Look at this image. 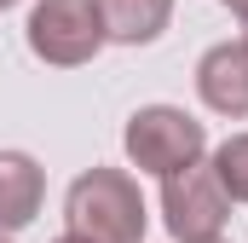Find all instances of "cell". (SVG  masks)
<instances>
[{
    "mask_svg": "<svg viewBox=\"0 0 248 243\" xmlns=\"http://www.w3.org/2000/svg\"><path fill=\"white\" fill-rule=\"evenodd\" d=\"M225 220H231V197L214 180L208 162H190V168L162 180V226H168V238L208 243V238H225Z\"/></svg>",
    "mask_w": 248,
    "mask_h": 243,
    "instance_id": "obj_4",
    "label": "cell"
},
{
    "mask_svg": "<svg viewBox=\"0 0 248 243\" xmlns=\"http://www.w3.org/2000/svg\"><path fill=\"white\" fill-rule=\"evenodd\" d=\"M23 35H29V52L52 69H81L110 47L98 0H35Z\"/></svg>",
    "mask_w": 248,
    "mask_h": 243,
    "instance_id": "obj_3",
    "label": "cell"
},
{
    "mask_svg": "<svg viewBox=\"0 0 248 243\" xmlns=\"http://www.w3.org/2000/svg\"><path fill=\"white\" fill-rule=\"evenodd\" d=\"M63 220L93 243H144L150 208L127 168H87L63 191Z\"/></svg>",
    "mask_w": 248,
    "mask_h": 243,
    "instance_id": "obj_1",
    "label": "cell"
},
{
    "mask_svg": "<svg viewBox=\"0 0 248 243\" xmlns=\"http://www.w3.org/2000/svg\"><path fill=\"white\" fill-rule=\"evenodd\" d=\"M208 243H225V238H208Z\"/></svg>",
    "mask_w": 248,
    "mask_h": 243,
    "instance_id": "obj_12",
    "label": "cell"
},
{
    "mask_svg": "<svg viewBox=\"0 0 248 243\" xmlns=\"http://www.w3.org/2000/svg\"><path fill=\"white\" fill-rule=\"evenodd\" d=\"M219 6H225L231 17H243V23H248V0H219Z\"/></svg>",
    "mask_w": 248,
    "mask_h": 243,
    "instance_id": "obj_9",
    "label": "cell"
},
{
    "mask_svg": "<svg viewBox=\"0 0 248 243\" xmlns=\"http://www.w3.org/2000/svg\"><path fill=\"white\" fill-rule=\"evenodd\" d=\"M6 6H17V0H0V12H6Z\"/></svg>",
    "mask_w": 248,
    "mask_h": 243,
    "instance_id": "obj_11",
    "label": "cell"
},
{
    "mask_svg": "<svg viewBox=\"0 0 248 243\" xmlns=\"http://www.w3.org/2000/svg\"><path fill=\"white\" fill-rule=\"evenodd\" d=\"M98 17H104V41H116V47H150V41L168 35L173 0H98Z\"/></svg>",
    "mask_w": 248,
    "mask_h": 243,
    "instance_id": "obj_7",
    "label": "cell"
},
{
    "mask_svg": "<svg viewBox=\"0 0 248 243\" xmlns=\"http://www.w3.org/2000/svg\"><path fill=\"white\" fill-rule=\"evenodd\" d=\"M41 197H46V174L29 151H0V238L23 232L35 214H41Z\"/></svg>",
    "mask_w": 248,
    "mask_h": 243,
    "instance_id": "obj_6",
    "label": "cell"
},
{
    "mask_svg": "<svg viewBox=\"0 0 248 243\" xmlns=\"http://www.w3.org/2000/svg\"><path fill=\"white\" fill-rule=\"evenodd\" d=\"M52 243H93V238H81V232H63V238H52Z\"/></svg>",
    "mask_w": 248,
    "mask_h": 243,
    "instance_id": "obj_10",
    "label": "cell"
},
{
    "mask_svg": "<svg viewBox=\"0 0 248 243\" xmlns=\"http://www.w3.org/2000/svg\"><path fill=\"white\" fill-rule=\"evenodd\" d=\"M122 151L139 174L168 180V174H179V168L208 156V127L179 104H139L122 127Z\"/></svg>",
    "mask_w": 248,
    "mask_h": 243,
    "instance_id": "obj_2",
    "label": "cell"
},
{
    "mask_svg": "<svg viewBox=\"0 0 248 243\" xmlns=\"http://www.w3.org/2000/svg\"><path fill=\"white\" fill-rule=\"evenodd\" d=\"M243 41H248V35H243Z\"/></svg>",
    "mask_w": 248,
    "mask_h": 243,
    "instance_id": "obj_14",
    "label": "cell"
},
{
    "mask_svg": "<svg viewBox=\"0 0 248 243\" xmlns=\"http://www.w3.org/2000/svg\"><path fill=\"white\" fill-rule=\"evenodd\" d=\"M0 243H12V238H0Z\"/></svg>",
    "mask_w": 248,
    "mask_h": 243,
    "instance_id": "obj_13",
    "label": "cell"
},
{
    "mask_svg": "<svg viewBox=\"0 0 248 243\" xmlns=\"http://www.w3.org/2000/svg\"><path fill=\"white\" fill-rule=\"evenodd\" d=\"M208 168H214V180L225 185L231 203H248V133H231L225 145H214Z\"/></svg>",
    "mask_w": 248,
    "mask_h": 243,
    "instance_id": "obj_8",
    "label": "cell"
},
{
    "mask_svg": "<svg viewBox=\"0 0 248 243\" xmlns=\"http://www.w3.org/2000/svg\"><path fill=\"white\" fill-rule=\"evenodd\" d=\"M196 93L214 116L248 122V41H219L196 58Z\"/></svg>",
    "mask_w": 248,
    "mask_h": 243,
    "instance_id": "obj_5",
    "label": "cell"
}]
</instances>
